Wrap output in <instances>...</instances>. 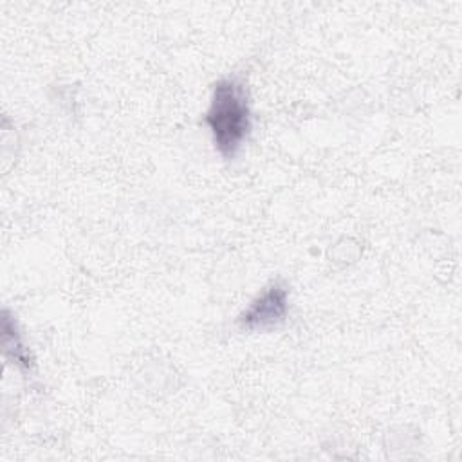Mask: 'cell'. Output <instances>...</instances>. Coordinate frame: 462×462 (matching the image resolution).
I'll list each match as a JSON object with an SVG mask.
<instances>
[{"instance_id":"6da1fadb","label":"cell","mask_w":462,"mask_h":462,"mask_svg":"<svg viewBox=\"0 0 462 462\" xmlns=\"http://www.w3.org/2000/svg\"><path fill=\"white\" fill-rule=\"evenodd\" d=\"M206 125L218 153L233 159L251 134L249 97L240 79L224 78L215 83Z\"/></svg>"},{"instance_id":"7a4b0ae2","label":"cell","mask_w":462,"mask_h":462,"mask_svg":"<svg viewBox=\"0 0 462 462\" xmlns=\"http://www.w3.org/2000/svg\"><path fill=\"white\" fill-rule=\"evenodd\" d=\"M289 312V289L283 282L269 283L238 316L242 330H271L285 321Z\"/></svg>"}]
</instances>
